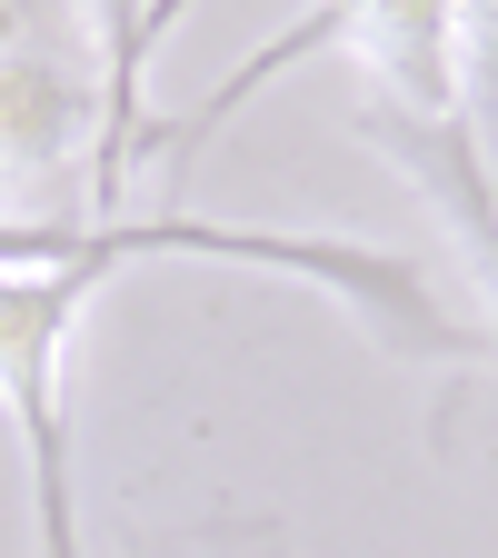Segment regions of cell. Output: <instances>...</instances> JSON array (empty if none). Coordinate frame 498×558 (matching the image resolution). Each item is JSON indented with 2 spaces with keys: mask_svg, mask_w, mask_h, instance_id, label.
Wrapping results in <instances>:
<instances>
[{
  "mask_svg": "<svg viewBox=\"0 0 498 558\" xmlns=\"http://www.w3.org/2000/svg\"><path fill=\"white\" fill-rule=\"evenodd\" d=\"M319 50H349L379 81V110H418V120H459V0H319L309 21L269 31L220 90H209L190 120L150 130L139 150H160L170 170H190L209 140L240 120V100H259L290 60H319Z\"/></svg>",
  "mask_w": 498,
  "mask_h": 558,
  "instance_id": "obj_1",
  "label": "cell"
},
{
  "mask_svg": "<svg viewBox=\"0 0 498 558\" xmlns=\"http://www.w3.org/2000/svg\"><path fill=\"white\" fill-rule=\"evenodd\" d=\"M81 0H0V220H70L100 150V50Z\"/></svg>",
  "mask_w": 498,
  "mask_h": 558,
  "instance_id": "obj_2",
  "label": "cell"
},
{
  "mask_svg": "<svg viewBox=\"0 0 498 558\" xmlns=\"http://www.w3.org/2000/svg\"><path fill=\"white\" fill-rule=\"evenodd\" d=\"M360 140H369V150H389L399 180L439 209V230L459 240L469 290H478V310H488V329H498V199H488V170H478V150H469V130L369 100V110H360Z\"/></svg>",
  "mask_w": 498,
  "mask_h": 558,
  "instance_id": "obj_3",
  "label": "cell"
},
{
  "mask_svg": "<svg viewBox=\"0 0 498 558\" xmlns=\"http://www.w3.org/2000/svg\"><path fill=\"white\" fill-rule=\"evenodd\" d=\"M90 50H100V150H90V209L130 199L139 140H150V0H81Z\"/></svg>",
  "mask_w": 498,
  "mask_h": 558,
  "instance_id": "obj_4",
  "label": "cell"
},
{
  "mask_svg": "<svg viewBox=\"0 0 498 558\" xmlns=\"http://www.w3.org/2000/svg\"><path fill=\"white\" fill-rule=\"evenodd\" d=\"M459 130L498 180V0H459Z\"/></svg>",
  "mask_w": 498,
  "mask_h": 558,
  "instance_id": "obj_5",
  "label": "cell"
},
{
  "mask_svg": "<svg viewBox=\"0 0 498 558\" xmlns=\"http://www.w3.org/2000/svg\"><path fill=\"white\" fill-rule=\"evenodd\" d=\"M139 558H279V538H269L259 519H199V529H180V538H160V548H139Z\"/></svg>",
  "mask_w": 498,
  "mask_h": 558,
  "instance_id": "obj_6",
  "label": "cell"
},
{
  "mask_svg": "<svg viewBox=\"0 0 498 558\" xmlns=\"http://www.w3.org/2000/svg\"><path fill=\"white\" fill-rule=\"evenodd\" d=\"M190 11H199V0H150V50H160V40H170V31H180Z\"/></svg>",
  "mask_w": 498,
  "mask_h": 558,
  "instance_id": "obj_7",
  "label": "cell"
},
{
  "mask_svg": "<svg viewBox=\"0 0 498 558\" xmlns=\"http://www.w3.org/2000/svg\"><path fill=\"white\" fill-rule=\"evenodd\" d=\"M488 199H498V180H488Z\"/></svg>",
  "mask_w": 498,
  "mask_h": 558,
  "instance_id": "obj_8",
  "label": "cell"
}]
</instances>
